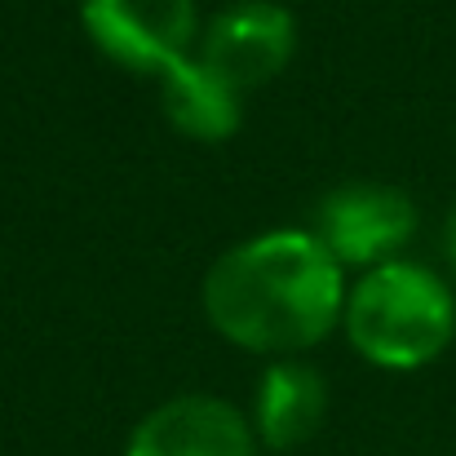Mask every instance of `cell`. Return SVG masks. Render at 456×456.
I'll use <instances>...</instances> for the list:
<instances>
[{"label":"cell","mask_w":456,"mask_h":456,"mask_svg":"<svg viewBox=\"0 0 456 456\" xmlns=\"http://www.w3.org/2000/svg\"><path fill=\"white\" fill-rule=\"evenodd\" d=\"M346 266L314 231L280 226L231 244L204 275L208 328L262 359H297L341 328Z\"/></svg>","instance_id":"1"},{"label":"cell","mask_w":456,"mask_h":456,"mask_svg":"<svg viewBox=\"0 0 456 456\" xmlns=\"http://www.w3.org/2000/svg\"><path fill=\"white\" fill-rule=\"evenodd\" d=\"M341 332L381 372L430 368L456 341V293L426 262L395 257L350 284Z\"/></svg>","instance_id":"2"},{"label":"cell","mask_w":456,"mask_h":456,"mask_svg":"<svg viewBox=\"0 0 456 456\" xmlns=\"http://www.w3.org/2000/svg\"><path fill=\"white\" fill-rule=\"evenodd\" d=\"M421 213L403 186L390 182H341L332 186L314 208V235L319 244L346 266V271H372L417 240Z\"/></svg>","instance_id":"3"},{"label":"cell","mask_w":456,"mask_h":456,"mask_svg":"<svg viewBox=\"0 0 456 456\" xmlns=\"http://www.w3.org/2000/svg\"><path fill=\"white\" fill-rule=\"evenodd\" d=\"M80 27L107 62L134 76H164L195 53L204 31L195 0H80Z\"/></svg>","instance_id":"4"},{"label":"cell","mask_w":456,"mask_h":456,"mask_svg":"<svg viewBox=\"0 0 456 456\" xmlns=\"http://www.w3.org/2000/svg\"><path fill=\"white\" fill-rule=\"evenodd\" d=\"M195 53L240 94L271 85L297 53V18L280 0H231L200 31Z\"/></svg>","instance_id":"5"},{"label":"cell","mask_w":456,"mask_h":456,"mask_svg":"<svg viewBox=\"0 0 456 456\" xmlns=\"http://www.w3.org/2000/svg\"><path fill=\"white\" fill-rule=\"evenodd\" d=\"M257 448L244 408L217 395H177L134 426L125 456H257Z\"/></svg>","instance_id":"6"},{"label":"cell","mask_w":456,"mask_h":456,"mask_svg":"<svg viewBox=\"0 0 456 456\" xmlns=\"http://www.w3.org/2000/svg\"><path fill=\"white\" fill-rule=\"evenodd\" d=\"M328 412V381L305 359H266L253 395V430L262 448L289 452L319 435Z\"/></svg>","instance_id":"7"},{"label":"cell","mask_w":456,"mask_h":456,"mask_svg":"<svg viewBox=\"0 0 456 456\" xmlns=\"http://www.w3.org/2000/svg\"><path fill=\"white\" fill-rule=\"evenodd\" d=\"M159 107L173 134L204 147L231 142L244 125V94L226 76H217L200 53L173 62L159 76Z\"/></svg>","instance_id":"8"},{"label":"cell","mask_w":456,"mask_h":456,"mask_svg":"<svg viewBox=\"0 0 456 456\" xmlns=\"http://www.w3.org/2000/svg\"><path fill=\"white\" fill-rule=\"evenodd\" d=\"M444 253H448V262L456 266V204H452V213H448V222H444Z\"/></svg>","instance_id":"9"}]
</instances>
